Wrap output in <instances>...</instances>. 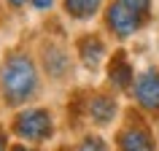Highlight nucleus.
<instances>
[{
	"label": "nucleus",
	"instance_id": "1",
	"mask_svg": "<svg viewBox=\"0 0 159 151\" xmlns=\"http://www.w3.org/2000/svg\"><path fill=\"white\" fill-rule=\"evenodd\" d=\"M0 86H3V97L11 105L27 103L38 92V70L33 59L27 54H11L0 70Z\"/></svg>",
	"mask_w": 159,
	"mask_h": 151
},
{
	"label": "nucleus",
	"instance_id": "2",
	"mask_svg": "<svg viewBox=\"0 0 159 151\" xmlns=\"http://www.w3.org/2000/svg\"><path fill=\"white\" fill-rule=\"evenodd\" d=\"M14 132L22 138V140L30 143H41L46 138H51L54 132V121H51V113L43 108H27L22 111L16 119H14Z\"/></svg>",
	"mask_w": 159,
	"mask_h": 151
},
{
	"label": "nucleus",
	"instance_id": "3",
	"mask_svg": "<svg viewBox=\"0 0 159 151\" xmlns=\"http://www.w3.org/2000/svg\"><path fill=\"white\" fill-rule=\"evenodd\" d=\"M140 25H143V19L138 16V14H132L124 3L116 0V3L108 6V27L119 35V38H129Z\"/></svg>",
	"mask_w": 159,
	"mask_h": 151
},
{
	"label": "nucleus",
	"instance_id": "4",
	"mask_svg": "<svg viewBox=\"0 0 159 151\" xmlns=\"http://www.w3.org/2000/svg\"><path fill=\"white\" fill-rule=\"evenodd\" d=\"M119 151H154V138L140 121H129L119 132Z\"/></svg>",
	"mask_w": 159,
	"mask_h": 151
},
{
	"label": "nucleus",
	"instance_id": "5",
	"mask_svg": "<svg viewBox=\"0 0 159 151\" xmlns=\"http://www.w3.org/2000/svg\"><path fill=\"white\" fill-rule=\"evenodd\" d=\"M135 97L143 108L159 111V73L157 70H146L138 76L135 81Z\"/></svg>",
	"mask_w": 159,
	"mask_h": 151
},
{
	"label": "nucleus",
	"instance_id": "6",
	"mask_svg": "<svg viewBox=\"0 0 159 151\" xmlns=\"http://www.w3.org/2000/svg\"><path fill=\"white\" fill-rule=\"evenodd\" d=\"M108 78H111V84L116 86V89H127L135 81V70L129 65V59L124 57V51H116L113 54V59H111V65H108Z\"/></svg>",
	"mask_w": 159,
	"mask_h": 151
},
{
	"label": "nucleus",
	"instance_id": "7",
	"mask_svg": "<svg viewBox=\"0 0 159 151\" xmlns=\"http://www.w3.org/2000/svg\"><path fill=\"white\" fill-rule=\"evenodd\" d=\"M78 57H81V62H84L89 70H97L100 62H102V57H105V46H102V41L97 35H84V38L78 41Z\"/></svg>",
	"mask_w": 159,
	"mask_h": 151
},
{
	"label": "nucleus",
	"instance_id": "8",
	"mask_svg": "<svg viewBox=\"0 0 159 151\" xmlns=\"http://www.w3.org/2000/svg\"><path fill=\"white\" fill-rule=\"evenodd\" d=\"M89 116L94 124H111V119L116 116V100L105 94H94L89 100Z\"/></svg>",
	"mask_w": 159,
	"mask_h": 151
},
{
	"label": "nucleus",
	"instance_id": "9",
	"mask_svg": "<svg viewBox=\"0 0 159 151\" xmlns=\"http://www.w3.org/2000/svg\"><path fill=\"white\" fill-rule=\"evenodd\" d=\"M102 0H65V8L73 19H89L97 14Z\"/></svg>",
	"mask_w": 159,
	"mask_h": 151
},
{
	"label": "nucleus",
	"instance_id": "10",
	"mask_svg": "<svg viewBox=\"0 0 159 151\" xmlns=\"http://www.w3.org/2000/svg\"><path fill=\"white\" fill-rule=\"evenodd\" d=\"M67 65H70V59H67V54L62 49H46V70L54 78H62Z\"/></svg>",
	"mask_w": 159,
	"mask_h": 151
},
{
	"label": "nucleus",
	"instance_id": "11",
	"mask_svg": "<svg viewBox=\"0 0 159 151\" xmlns=\"http://www.w3.org/2000/svg\"><path fill=\"white\" fill-rule=\"evenodd\" d=\"M119 3H124L127 8L132 11V14H138L143 22H146L148 14H151V0H119Z\"/></svg>",
	"mask_w": 159,
	"mask_h": 151
},
{
	"label": "nucleus",
	"instance_id": "12",
	"mask_svg": "<svg viewBox=\"0 0 159 151\" xmlns=\"http://www.w3.org/2000/svg\"><path fill=\"white\" fill-rule=\"evenodd\" d=\"M75 151H108V146H105V140H102V138H97V135H89V138H84V140H81V146H78V149Z\"/></svg>",
	"mask_w": 159,
	"mask_h": 151
},
{
	"label": "nucleus",
	"instance_id": "13",
	"mask_svg": "<svg viewBox=\"0 0 159 151\" xmlns=\"http://www.w3.org/2000/svg\"><path fill=\"white\" fill-rule=\"evenodd\" d=\"M51 3H54V0H33V6H35L38 11H46V8L51 6Z\"/></svg>",
	"mask_w": 159,
	"mask_h": 151
},
{
	"label": "nucleus",
	"instance_id": "14",
	"mask_svg": "<svg viewBox=\"0 0 159 151\" xmlns=\"http://www.w3.org/2000/svg\"><path fill=\"white\" fill-rule=\"evenodd\" d=\"M6 3H8V6H14V8H22V6H25V0H6Z\"/></svg>",
	"mask_w": 159,
	"mask_h": 151
},
{
	"label": "nucleus",
	"instance_id": "15",
	"mask_svg": "<svg viewBox=\"0 0 159 151\" xmlns=\"http://www.w3.org/2000/svg\"><path fill=\"white\" fill-rule=\"evenodd\" d=\"M14 151H33V149H27V146H16Z\"/></svg>",
	"mask_w": 159,
	"mask_h": 151
},
{
	"label": "nucleus",
	"instance_id": "16",
	"mask_svg": "<svg viewBox=\"0 0 159 151\" xmlns=\"http://www.w3.org/2000/svg\"><path fill=\"white\" fill-rule=\"evenodd\" d=\"M0 151H6V146H3V138H0Z\"/></svg>",
	"mask_w": 159,
	"mask_h": 151
}]
</instances>
